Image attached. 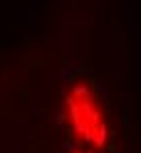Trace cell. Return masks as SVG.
<instances>
[{"label": "cell", "mask_w": 141, "mask_h": 153, "mask_svg": "<svg viewBox=\"0 0 141 153\" xmlns=\"http://www.w3.org/2000/svg\"><path fill=\"white\" fill-rule=\"evenodd\" d=\"M76 98H68V104L72 110V120H74V129L78 135H82L84 139L94 141L96 145H102L104 141V125L100 112L96 110V106L90 100V94L86 88H76L74 90Z\"/></svg>", "instance_id": "6da1fadb"}]
</instances>
